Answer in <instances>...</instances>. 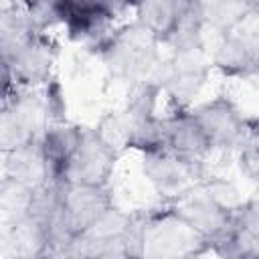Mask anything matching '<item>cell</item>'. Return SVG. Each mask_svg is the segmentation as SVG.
Here are the masks:
<instances>
[{
  "instance_id": "cell-17",
  "label": "cell",
  "mask_w": 259,
  "mask_h": 259,
  "mask_svg": "<svg viewBox=\"0 0 259 259\" xmlns=\"http://www.w3.org/2000/svg\"><path fill=\"white\" fill-rule=\"evenodd\" d=\"M132 14L140 26H144L162 47L176 26L180 14V0H146L132 4Z\"/></svg>"
},
{
  "instance_id": "cell-1",
  "label": "cell",
  "mask_w": 259,
  "mask_h": 259,
  "mask_svg": "<svg viewBox=\"0 0 259 259\" xmlns=\"http://www.w3.org/2000/svg\"><path fill=\"white\" fill-rule=\"evenodd\" d=\"M130 235L140 259H202L210 253L208 239L166 198L130 212Z\"/></svg>"
},
{
  "instance_id": "cell-18",
  "label": "cell",
  "mask_w": 259,
  "mask_h": 259,
  "mask_svg": "<svg viewBox=\"0 0 259 259\" xmlns=\"http://www.w3.org/2000/svg\"><path fill=\"white\" fill-rule=\"evenodd\" d=\"M204 28L214 30L219 36L227 34L247 22L257 8L255 2H200Z\"/></svg>"
},
{
  "instance_id": "cell-7",
  "label": "cell",
  "mask_w": 259,
  "mask_h": 259,
  "mask_svg": "<svg viewBox=\"0 0 259 259\" xmlns=\"http://www.w3.org/2000/svg\"><path fill=\"white\" fill-rule=\"evenodd\" d=\"M117 158H119V150L97 127H81V140L67 182L95 186V188H109V182L117 166Z\"/></svg>"
},
{
  "instance_id": "cell-14",
  "label": "cell",
  "mask_w": 259,
  "mask_h": 259,
  "mask_svg": "<svg viewBox=\"0 0 259 259\" xmlns=\"http://www.w3.org/2000/svg\"><path fill=\"white\" fill-rule=\"evenodd\" d=\"M42 32L32 24L24 2L0 6V61L10 65Z\"/></svg>"
},
{
  "instance_id": "cell-20",
  "label": "cell",
  "mask_w": 259,
  "mask_h": 259,
  "mask_svg": "<svg viewBox=\"0 0 259 259\" xmlns=\"http://www.w3.org/2000/svg\"><path fill=\"white\" fill-rule=\"evenodd\" d=\"M237 156H239V168L241 172L255 182L257 180V172H259V156H257V123L253 121L247 130V134L243 136V140L239 142V146L235 148Z\"/></svg>"
},
{
  "instance_id": "cell-21",
  "label": "cell",
  "mask_w": 259,
  "mask_h": 259,
  "mask_svg": "<svg viewBox=\"0 0 259 259\" xmlns=\"http://www.w3.org/2000/svg\"><path fill=\"white\" fill-rule=\"evenodd\" d=\"M16 89H18V85H16V81L12 77L10 67L4 61H0V111L8 107V103L12 101Z\"/></svg>"
},
{
  "instance_id": "cell-2",
  "label": "cell",
  "mask_w": 259,
  "mask_h": 259,
  "mask_svg": "<svg viewBox=\"0 0 259 259\" xmlns=\"http://www.w3.org/2000/svg\"><path fill=\"white\" fill-rule=\"evenodd\" d=\"M162 45L136 20L117 24L95 49L109 77L138 85L152 77L162 61Z\"/></svg>"
},
{
  "instance_id": "cell-12",
  "label": "cell",
  "mask_w": 259,
  "mask_h": 259,
  "mask_svg": "<svg viewBox=\"0 0 259 259\" xmlns=\"http://www.w3.org/2000/svg\"><path fill=\"white\" fill-rule=\"evenodd\" d=\"M81 127L83 125L79 123L61 119L51 123L36 142L49 170V182L55 186H61L67 182V176L81 140Z\"/></svg>"
},
{
  "instance_id": "cell-15",
  "label": "cell",
  "mask_w": 259,
  "mask_h": 259,
  "mask_svg": "<svg viewBox=\"0 0 259 259\" xmlns=\"http://www.w3.org/2000/svg\"><path fill=\"white\" fill-rule=\"evenodd\" d=\"M6 249L10 259H45L51 249L49 227L26 214L6 227Z\"/></svg>"
},
{
  "instance_id": "cell-19",
  "label": "cell",
  "mask_w": 259,
  "mask_h": 259,
  "mask_svg": "<svg viewBox=\"0 0 259 259\" xmlns=\"http://www.w3.org/2000/svg\"><path fill=\"white\" fill-rule=\"evenodd\" d=\"M34 192L12 182V180H2L0 184V219L8 227L10 223L30 214Z\"/></svg>"
},
{
  "instance_id": "cell-11",
  "label": "cell",
  "mask_w": 259,
  "mask_h": 259,
  "mask_svg": "<svg viewBox=\"0 0 259 259\" xmlns=\"http://www.w3.org/2000/svg\"><path fill=\"white\" fill-rule=\"evenodd\" d=\"M142 174L164 198L204 178V166L190 164L168 150H156L142 154Z\"/></svg>"
},
{
  "instance_id": "cell-10",
  "label": "cell",
  "mask_w": 259,
  "mask_h": 259,
  "mask_svg": "<svg viewBox=\"0 0 259 259\" xmlns=\"http://www.w3.org/2000/svg\"><path fill=\"white\" fill-rule=\"evenodd\" d=\"M162 132L164 148L190 164L204 166L206 158L212 154L190 109H168V113L162 115Z\"/></svg>"
},
{
  "instance_id": "cell-8",
  "label": "cell",
  "mask_w": 259,
  "mask_h": 259,
  "mask_svg": "<svg viewBox=\"0 0 259 259\" xmlns=\"http://www.w3.org/2000/svg\"><path fill=\"white\" fill-rule=\"evenodd\" d=\"M219 259H259V202L255 196L237 202L227 227L210 241Z\"/></svg>"
},
{
  "instance_id": "cell-6",
  "label": "cell",
  "mask_w": 259,
  "mask_h": 259,
  "mask_svg": "<svg viewBox=\"0 0 259 259\" xmlns=\"http://www.w3.org/2000/svg\"><path fill=\"white\" fill-rule=\"evenodd\" d=\"M210 150H235L255 117H247L229 95H217L190 107Z\"/></svg>"
},
{
  "instance_id": "cell-16",
  "label": "cell",
  "mask_w": 259,
  "mask_h": 259,
  "mask_svg": "<svg viewBox=\"0 0 259 259\" xmlns=\"http://www.w3.org/2000/svg\"><path fill=\"white\" fill-rule=\"evenodd\" d=\"M2 176L6 180H12L32 192L40 190L49 182V170L45 164V158L40 154V148L36 142L18 148L6 156H2Z\"/></svg>"
},
{
  "instance_id": "cell-4",
  "label": "cell",
  "mask_w": 259,
  "mask_h": 259,
  "mask_svg": "<svg viewBox=\"0 0 259 259\" xmlns=\"http://www.w3.org/2000/svg\"><path fill=\"white\" fill-rule=\"evenodd\" d=\"M210 71L204 51L170 53L160 61L150 81L160 89V97H166L168 109H190L206 87Z\"/></svg>"
},
{
  "instance_id": "cell-9",
  "label": "cell",
  "mask_w": 259,
  "mask_h": 259,
  "mask_svg": "<svg viewBox=\"0 0 259 259\" xmlns=\"http://www.w3.org/2000/svg\"><path fill=\"white\" fill-rule=\"evenodd\" d=\"M210 69L227 79H253L259 71V36L257 28L245 24L219 36L208 59Z\"/></svg>"
},
{
  "instance_id": "cell-13",
  "label": "cell",
  "mask_w": 259,
  "mask_h": 259,
  "mask_svg": "<svg viewBox=\"0 0 259 259\" xmlns=\"http://www.w3.org/2000/svg\"><path fill=\"white\" fill-rule=\"evenodd\" d=\"M59 55V45L53 34H40L22 55H18L8 67L18 87L34 89L51 83L55 63Z\"/></svg>"
},
{
  "instance_id": "cell-5",
  "label": "cell",
  "mask_w": 259,
  "mask_h": 259,
  "mask_svg": "<svg viewBox=\"0 0 259 259\" xmlns=\"http://www.w3.org/2000/svg\"><path fill=\"white\" fill-rule=\"evenodd\" d=\"M57 4L59 26L75 42H83L89 49L97 45L117 26L121 10H132V4L117 2H93V0H61Z\"/></svg>"
},
{
  "instance_id": "cell-3",
  "label": "cell",
  "mask_w": 259,
  "mask_h": 259,
  "mask_svg": "<svg viewBox=\"0 0 259 259\" xmlns=\"http://www.w3.org/2000/svg\"><path fill=\"white\" fill-rule=\"evenodd\" d=\"M227 184L217 178H200L182 188L172 196H164L174 204V208L196 227L208 243L227 227L229 217L237 200L227 198Z\"/></svg>"
}]
</instances>
